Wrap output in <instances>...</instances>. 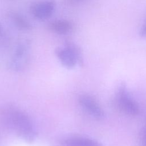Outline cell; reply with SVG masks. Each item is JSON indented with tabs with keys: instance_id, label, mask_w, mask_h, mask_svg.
<instances>
[{
	"instance_id": "cell-1",
	"label": "cell",
	"mask_w": 146,
	"mask_h": 146,
	"mask_svg": "<svg viewBox=\"0 0 146 146\" xmlns=\"http://www.w3.org/2000/svg\"><path fill=\"white\" fill-rule=\"evenodd\" d=\"M6 123L15 133L27 143H31L35 139L36 133L34 124L29 115L15 107H7L2 111Z\"/></svg>"
},
{
	"instance_id": "cell-2",
	"label": "cell",
	"mask_w": 146,
	"mask_h": 146,
	"mask_svg": "<svg viewBox=\"0 0 146 146\" xmlns=\"http://www.w3.org/2000/svg\"><path fill=\"white\" fill-rule=\"evenodd\" d=\"M55 54L61 64L68 69L74 68L77 64H83L82 50L78 45L72 41H66L63 46L56 47Z\"/></svg>"
},
{
	"instance_id": "cell-3",
	"label": "cell",
	"mask_w": 146,
	"mask_h": 146,
	"mask_svg": "<svg viewBox=\"0 0 146 146\" xmlns=\"http://www.w3.org/2000/svg\"><path fill=\"white\" fill-rule=\"evenodd\" d=\"M113 103L117 110L127 115L134 116L138 115L140 112L137 103L129 95L124 82H122L118 87Z\"/></svg>"
},
{
	"instance_id": "cell-4",
	"label": "cell",
	"mask_w": 146,
	"mask_h": 146,
	"mask_svg": "<svg viewBox=\"0 0 146 146\" xmlns=\"http://www.w3.org/2000/svg\"><path fill=\"white\" fill-rule=\"evenodd\" d=\"M30 47L29 40H24L17 44L9 63L12 70L18 71L25 66L29 59Z\"/></svg>"
},
{
	"instance_id": "cell-5",
	"label": "cell",
	"mask_w": 146,
	"mask_h": 146,
	"mask_svg": "<svg viewBox=\"0 0 146 146\" xmlns=\"http://www.w3.org/2000/svg\"><path fill=\"white\" fill-rule=\"evenodd\" d=\"M56 4L54 0H40L33 3L30 11L34 18L38 20H45L53 14Z\"/></svg>"
},
{
	"instance_id": "cell-6",
	"label": "cell",
	"mask_w": 146,
	"mask_h": 146,
	"mask_svg": "<svg viewBox=\"0 0 146 146\" xmlns=\"http://www.w3.org/2000/svg\"><path fill=\"white\" fill-rule=\"evenodd\" d=\"M78 100L80 105L94 118L102 120L104 117L105 114L103 110L91 96L82 94L79 96Z\"/></svg>"
},
{
	"instance_id": "cell-7",
	"label": "cell",
	"mask_w": 146,
	"mask_h": 146,
	"mask_svg": "<svg viewBox=\"0 0 146 146\" xmlns=\"http://www.w3.org/2000/svg\"><path fill=\"white\" fill-rule=\"evenodd\" d=\"M47 27L50 31L56 34L68 35L74 31V25L68 20L59 19L51 22Z\"/></svg>"
},
{
	"instance_id": "cell-8",
	"label": "cell",
	"mask_w": 146,
	"mask_h": 146,
	"mask_svg": "<svg viewBox=\"0 0 146 146\" xmlns=\"http://www.w3.org/2000/svg\"><path fill=\"white\" fill-rule=\"evenodd\" d=\"M62 146H103L99 142L83 136H70L61 141Z\"/></svg>"
},
{
	"instance_id": "cell-9",
	"label": "cell",
	"mask_w": 146,
	"mask_h": 146,
	"mask_svg": "<svg viewBox=\"0 0 146 146\" xmlns=\"http://www.w3.org/2000/svg\"><path fill=\"white\" fill-rule=\"evenodd\" d=\"M9 17L14 26L18 30L23 31H28L32 30V25L22 14L11 11L9 14Z\"/></svg>"
},
{
	"instance_id": "cell-10",
	"label": "cell",
	"mask_w": 146,
	"mask_h": 146,
	"mask_svg": "<svg viewBox=\"0 0 146 146\" xmlns=\"http://www.w3.org/2000/svg\"><path fill=\"white\" fill-rule=\"evenodd\" d=\"M140 141L141 146H146V129L141 131L140 135Z\"/></svg>"
},
{
	"instance_id": "cell-11",
	"label": "cell",
	"mask_w": 146,
	"mask_h": 146,
	"mask_svg": "<svg viewBox=\"0 0 146 146\" xmlns=\"http://www.w3.org/2000/svg\"><path fill=\"white\" fill-rule=\"evenodd\" d=\"M88 0H64V3L68 5H75L84 2H86Z\"/></svg>"
},
{
	"instance_id": "cell-12",
	"label": "cell",
	"mask_w": 146,
	"mask_h": 146,
	"mask_svg": "<svg viewBox=\"0 0 146 146\" xmlns=\"http://www.w3.org/2000/svg\"><path fill=\"white\" fill-rule=\"evenodd\" d=\"M139 34L141 36L146 38V20L144 24L143 25V26H141L140 30L139 31Z\"/></svg>"
},
{
	"instance_id": "cell-13",
	"label": "cell",
	"mask_w": 146,
	"mask_h": 146,
	"mask_svg": "<svg viewBox=\"0 0 146 146\" xmlns=\"http://www.w3.org/2000/svg\"><path fill=\"white\" fill-rule=\"evenodd\" d=\"M4 35H5V33H4L3 29L1 26V25L0 24V38L4 36Z\"/></svg>"
}]
</instances>
